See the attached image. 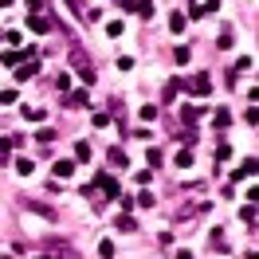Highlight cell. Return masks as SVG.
Listing matches in <instances>:
<instances>
[{"mask_svg": "<svg viewBox=\"0 0 259 259\" xmlns=\"http://www.w3.org/2000/svg\"><path fill=\"white\" fill-rule=\"evenodd\" d=\"M75 157H79V161H91V146H87V142H75Z\"/></svg>", "mask_w": 259, "mask_h": 259, "instance_id": "cell-9", "label": "cell"}, {"mask_svg": "<svg viewBox=\"0 0 259 259\" xmlns=\"http://www.w3.org/2000/svg\"><path fill=\"white\" fill-rule=\"evenodd\" d=\"M35 71H39V63H24V67H20V71H16V79H32Z\"/></svg>", "mask_w": 259, "mask_h": 259, "instance_id": "cell-8", "label": "cell"}, {"mask_svg": "<svg viewBox=\"0 0 259 259\" xmlns=\"http://www.w3.org/2000/svg\"><path fill=\"white\" fill-rule=\"evenodd\" d=\"M71 63H75V71L82 75V82H95V71H91V63H87V51L82 48H71Z\"/></svg>", "mask_w": 259, "mask_h": 259, "instance_id": "cell-1", "label": "cell"}, {"mask_svg": "<svg viewBox=\"0 0 259 259\" xmlns=\"http://www.w3.org/2000/svg\"><path fill=\"white\" fill-rule=\"evenodd\" d=\"M106 157H110V165H118V169H122V165L130 161V157H126V153H122V149H110V153H106Z\"/></svg>", "mask_w": 259, "mask_h": 259, "instance_id": "cell-10", "label": "cell"}, {"mask_svg": "<svg viewBox=\"0 0 259 259\" xmlns=\"http://www.w3.org/2000/svg\"><path fill=\"white\" fill-rule=\"evenodd\" d=\"M118 232H134V220H130V212L122 216V220H118Z\"/></svg>", "mask_w": 259, "mask_h": 259, "instance_id": "cell-19", "label": "cell"}, {"mask_svg": "<svg viewBox=\"0 0 259 259\" xmlns=\"http://www.w3.org/2000/svg\"><path fill=\"white\" fill-rule=\"evenodd\" d=\"M87 102H91V95H87V91H75V95H71V106H87Z\"/></svg>", "mask_w": 259, "mask_h": 259, "instance_id": "cell-13", "label": "cell"}, {"mask_svg": "<svg viewBox=\"0 0 259 259\" xmlns=\"http://www.w3.org/2000/svg\"><path fill=\"white\" fill-rule=\"evenodd\" d=\"M35 259H48V255H35Z\"/></svg>", "mask_w": 259, "mask_h": 259, "instance_id": "cell-22", "label": "cell"}, {"mask_svg": "<svg viewBox=\"0 0 259 259\" xmlns=\"http://www.w3.org/2000/svg\"><path fill=\"white\" fill-rule=\"evenodd\" d=\"M177 165H181V169H189V165H193V149H181V153H177Z\"/></svg>", "mask_w": 259, "mask_h": 259, "instance_id": "cell-11", "label": "cell"}, {"mask_svg": "<svg viewBox=\"0 0 259 259\" xmlns=\"http://www.w3.org/2000/svg\"><path fill=\"white\" fill-rule=\"evenodd\" d=\"M212 122H216V126H220V130H224V126H228V122H232V114H228V110H224V106H220V110H216V114H212Z\"/></svg>", "mask_w": 259, "mask_h": 259, "instance_id": "cell-7", "label": "cell"}, {"mask_svg": "<svg viewBox=\"0 0 259 259\" xmlns=\"http://www.w3.org/2000/svg\"><path fill=\"white\" fill-rule=\"evenodd\" d=\"M193 91H196V95H208V91H212V79L204 75V71H200V75L193 79Z\"/></svg>", "mask_w": 259, "mask_h": 259, "instance_id": "cell-3", "label": "cell"}, {"mask_svg": "<svg viewBox=\"0 0 259 259\" xmlns=\"http://www.w3.org/2000/svg\"><path fill=\"white\" fill-rule=\"evenodd\" d=\"M247 173H255V161H243V165H240V173H236V181L247 177Z\"/></svg>", "mask_w": 259, "mask_h": 259, "instance_id": "cell-17", "label": "cell"}, {"mask_svg": "<svg viewBox=\"0 0 259 259\" xmlns=\"http://www.w3.org/2000/svg\"><path fill=\"white\" fill-rule=\"evenodd\" d=\"M28 28H32V32H48V20L39 16V12H32V16H28Z\"/></svg>", "mask_w": 259, "mask_h": 259, "instance_id": "cell-6", "label": "cell"}, {"mask_svg": "<svg viewBox=\"0 0 259 259\" xmlns=\"http://www.w3.org/2000/svg\"><path fill=\"white\" fill-rule=\"evenodd\" d=\"M8 4H12V0H0V8H8Z\"/></svg>", "mask_w": 259, "mask_h": 259, "instance_id": "cell-21", "label": "cell"}, {"mask_svg": "<svg viewBox=\"0 0 259 259\" xmlns=\"http://www.w3.org/2000/svg\"><path fill=\"white\" fill-rule=\"evenodd\" d=\"M75 173V161H55V181H63Z\"/></svg>", "mask_w": 259, "mask_h": 259, "instance_id": "cell-5", "label": "cell"}, {"mask_svg": "<svg viewBox=\"0 0 259 259\" xmlns=\"http://www.w3.org/2000/svg\"><path fill=\"white\" fill-rule=\"evenodd\" d=\"M122 32H126V28H122V24H118V20H114L110 28H106V35H110V39H118V35H122Z\"/></svg>", "mask_w": 259, "mask_h": 259, "instance_id": "cell-18", "label": "cell"}, {"mask_svg": "<svg viewBox=\"0 0 259 259\" xmlns=\"http://www.w3.org/2000/svg\"><path fill=\"white\" fill-rule=\"evenodd\" d=\"M95 189H102L110 200H114V196H122V189H118V181H114L110 173H98V177H95Z\"/></svg>", "mask_w": 259, "mask_h": 259, "instance_id": "cell-2", "label": "cell"}, {"mask_svg": "<svg viewBox=\"0 0 259 259\" xmlns=\"http://www.w3.org/2000/svg\"><path fill=\"white\" fill-rule=\"evenodd\" d=\"M98 255H102V259H114V243L102 240V243H98Z\"/></svg>", "mask_w": 259, "mask_h": 259, "instance_id": "cell-14", "label": "cell"}, {"mask_svg": "<svg viewBox=\"0 0 259 259\" xmlns=\"http://www.w3.org/2000/svg\"><path fill=\"white\" fill-rule=\"evenodd\" d=\"M16 173H20V177H32V173H35V161H32V157H20V161H16Z\"/></svg>", "mask_w": 259, "mask_h": 259, "instance_id": "cell-4", "label": "cell"}, {"mask_svg": "<svg viewBox=\"0 0 259 259\" xmlns=\"http://www.w3.org/2000/svg\"><path fill=\"white\" fill-rule=\"evenodd\" d=\"M177 259H193V251H177Z\"/></svg>", "mask_w": 259, "mask_h": 259, "instance_id": "cell-20", "label": "cell"}, {"mask_svg": "<svg viewBox=\"0 0 259 259\" xmlns=\"http://www.w3.org/2000/svg\"><path fill=\"white\" fill-rule=\"evenodd\" d=\"M169 28H173V32H185V16H181V12H173V16H169Z\"/></svg>", "mask_w": 259, "mask_h": 259, "instance_id": "cell-12", "label": "cell"}, {"mask_svg": "<svg viewBox=\"0 0 259 259\" xmlns=\"http://www.w3.org/2000/svg\"><path fill=\"white\" fill-rule=\"evenodd\" d=\"M146 157H149V165H153V169H161V149H149Z\"/></svg>", "mask_w": 259, "mask_h": 259, "instance_id": "cell-16", "label": "cell"}, {"mask_svg": "<svg viewBox=\"0 0 259 259\" xmlns=\"http://www.w3.org/2000/svg\"><path fill=\"white\" fill-rule=\"evenodd\" d=\"M8 153H12V142H8V138H0V165L8 161Z\"/></svg>", "mask_w": 259, "mask_h": 259, "instance_id": "cell-15", "label": "cell"}]
</instances>
